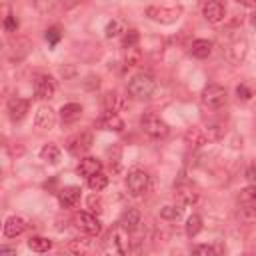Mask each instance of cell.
I'll return each mask as SVG.
<instances>
[{"mask_svg": "<svg viewBox=\"0 0 256 256\" xmlns=\"http://www.w3.org/2000/svg\"><path fill=\"white\" fill-rule=\"evenodd\" d=\"M34 8L40 12V14H50V12H54V8H56V2L54 0H34Z\"/></svg>", "mask_w": 256, "mask_h": 256, "instance_id": "f546056e", "label": "cell"}, {"mask_svg": "<svg viewBox=\"0 0 256 256\" xmlns=\"http://www.w3.org/2000/svg\"><path fill=\"white\" fill-rule=\"evenodd\" d=\"M202 16H204L208 22L218 24V22H222V20L226 18V8H224V4H222L220 0H208V2L204 4V8H202Z\"/></svg>", "mask_w": 256, "mask_h": 256, "instance_id": "30bf717a", "label": "cell"}, {"mask_svg": "<svg viewBox=\"0 0 256 256\" xmlns=\"http://www.w3.org/2000/svg\"><path fill=\"white\" fill-rule=\"evenodd\" d=\"M126 186H128L130 194H134V196L144 194L146 188H148V174L144 170H140V168L130 170L128 176H126Z\"/></svg>", "mask_w": 256, "mask_h": 256, "instance_id": "ba28073f", "label": "cell"}, {"mask_svg": "<svg viewBox=\"0 0 256 256\" xmlns=\"http://www.w3.org/2000/svg\"><path fill=\"white\" fill-rule=\"evenodd\" d=\"M140 124H142V130H144L148 136H152V138H166L168 132H170L168 124H166L156 112H146V114H142Z\"/></svg>", "mask_w": 256, "mask_h": 256, "instance_id": "7a4b0ae2", "label": "cell"}, {"mask_svg": "<svg viewBox=\"0 0 256 256\" xmlns=\"http://www.w3.org/2000/svg\"><path fill=\"white\" fill-rule=\"evenodd\" d=\"M140 60H142V52H140V48H136V46L126 48V54H124V64H126L128 68L138 66V64H140Z\"/></svg>", "mask_w": 256, "mask_h": 256, "instance_id": "83f0119b", "label": "cell"}, {"mask_svg": "<svg viewBox=\"0 0 256 256\" xmlns=\"http://www.w3.org/2000/svg\"><path fill=\"white\" fill-rule=\"evenodd\" d=\"M140 40V34L136 30H126V34L122 36V48H132L136 46Z\"/></svg>", "mask_w": 256, "mask_h": 256, "instance_id": "1f68e13d", "label": "cell"}, {"mask_svg": "<svg viewBox=\"0 0 256 256\" xmlns=\"http://www.w3.org/2000/svg\"><path fill=\"white\" fill-rule=\"evenodd\" d=\"M226 88H222L220 84H208L204 90H202V102L208 106V108H222L226 104Z\"/></svg>", "mask_w": 256, "mask_h": 256, "instance_id": "3957f363", "label": "cell"}, {"mask_svg": "<svg viewBox=\"0 0 256 256\" xmlns=\"http://www.w3.org/2000/svg\"><path fill=\"white\" fill-rule=\"evenodd\" d=\"M74 222H76L78 230H82V232L88 234V236H96V234H100V230H102L100 220L96 218L94 212H78L76 218H74Z\"/></svg>", "mask_w": 256, "mask_h": 256, "instance_id": "8992f818", "label": "cell"}, {"mask_svg": "<svg viewBox=\"0 0 256 256\" xmlns=\"http://www.w3.org/2000/svg\"><path fill=\"white\" fill-rule=\"evenodd\" d=\"M24 230H26V220H24L22 216L12 214V216H8V218L4 220V236H6V238H16V236H20Z\"/></svg>", "mask_w": 256, "mask_h": 256, "instance_id": "5bb4252c", "label": "cell"}, {"mask_svg": "<svg viewBox=\"0 0 256 256\" xmlns=\"http://www.w3.org/2000/svg\"><path fill=\"white\" fill-rule=\"evenodd\" d=\"M102 104H104L106 112H118V110H122V108L126 106L124 96H120V94H118V92H114V90H110V92H106V94H104Z\"/></svg>", "mask_w": 256, "mask_h": 256, "instance_id": "d6986e66", "label": "cell"}, {"mask_svg": "<svg viewBox=\"0 0 256 256\" xmlns=\"http://www.w3.org/2000/svg\"><path fill=\"white\" fill-rule=\"evenodd\" d=\"M6 108H8V114H10V118H12L14 122H18V120H22V118L28 114L30 102H28L26 98H18V96H14V98H10V100H8Z\"/></svg>", "mask_w": 256, "mask_h": 256, "instance_id": "4fadbf2b", "label": "cell"}, {"mask_svg": "<svg viewBox=\"0 0 256 256\" xmlns=\"http://www.w3.org/2000/svg\"><path fill=\"white\" fill-rule=\"evenodd\" d=\"M34 94L40 100L54 98V94H56V82H54V78L48 76V74H38L34 78Z\"/></svg>", "mask_w": 256, "mask_h": 256, "instance_id": "52a82bcc", "label": "cell"}, {"mask_svg": "<svg viewBox=\"0 0 256 256\" xmlns=\"http://www.w3.org/2000/svg\"><path fill=\"white\" fill-rule=\"evenodd\" d=\"M84 86H86L88 90H94V88L100 86V78H98V76H88V78L84 80Z\"/></svg>", "mask_w": 256, "mask_h": 256, "instance_id": "f35d334b", "label": "cell"}, {"mask_svg": "<svg viewBox=\"0 0 256 256\" xmlns=\"http://www.w3.org/2000/svg\"><path fill=\"white\" fill-rule=\"evenodd\" d=\"M246 180L252 182V184H256V162L246 168Z\"/></svg>", "mask_w": 256, "mask_h": 256, "instance_id": "ab89813d", "label": "cell"}, {"mask_svg": "<svg viewBox=\"0 0 256 256\" xmlns=\"http://www.w3.org/2000/svg\"><path fill=\"white\" fill-rule=\"evenodd\" d=\"M180 214H182V208H178V206H162L160 208V218H164V220H176V218H180Z\"/></svg>", "mask_w": 256, "mask_h": 256, "instance_id": "f1b7e54d", "label": "cell"}, {"mask_svg": "<svg viewBox=\"0 0 256 256\" xmlns=\"http://www.w3.org/2000/svg\"><path fill=\"white\" fill-rule=\"evenodd\" d=\"M90 148H92V132H88V130L74 134V136L68 138V142H66V150H68L70 154H74V156H80V154L88 152Z\"/></svg>", "mask_w": 256, "mask_h": 256, "instance_id": "5b68a950", "label": "cell"}, {"mask_svg": "<svg viewBox=\"0 0 256 256\" xmlns=\"http://www.w3.org/2000/svg\"><path fill=\"white\" fill-rule=\"evenodd\" d=\"M80 2H84V0H66V6H68V8H72V6L80 4Z\"/></svg>", "mask_w": 256, "mask_h": 256, "instance_id": "b9f144b4", "label": "cell"}, {"mask_svg": "<svg viewBox=\"0 0 256 256\" xmlns=\"http://www.w3.org/2000/svg\"><path fill=\"white\" fill-rule=\"evenodd\" d=\"M46 40H48L50 46H56L58 40H60V28H56V26L48 28V30H46Z\"/></svg>", "mask_w": 256, "mask_h": 256, "instance_id": "836d02e7", "label": "cell"}, {"mask_svg": "<svg viewBox=\"0 0 256 256\" xmlns=\"http://www.w3.org/2000/svg\"><path fill=\"white\" fill-rule=\"evenodd\" d=\"M238 200L242 206H256V184L242 188L238 194Z\"/></svg>", "mask_w": 256, "mask_h": 256, "instance_id": "484cf974", "label": "cell"}, {"mask_svg": "<svg viewBox=\"0 0 256 256\" xmlns=\"http://www.w3.org/2000/svg\"><path fill=\"white\" fill-rule=\"evenodd\" d=\"M68 248H70V252H76V254H80V252H86V250H88V246H86V244H82V242H78V240H72Z\"/></svg>", "mask_w": 256, "mask_h": 256, "instance_id": "74e56055", "label": "cell"}, {"mask_svg": "<svg viewBox=\"0 0 256 256\" xmlns=\"http://www.w3.org/2000/svg\"><path fill=\"white\" fill-rule=\"evenodd\" d=\"M246 54H248V42H246V38H242V36L234 38V40L226 46V58H228L232 64H242L244 58H246Z\"/></svg>", "mask_w": 256, "mask_h": 256, "instance_id": "9c48e42d", "label": "cell"}, {"mask_svg": "<svg viewBox=\"0 0 256 256\" xmlns=\"http://www.w3.org/2000/svg\"><path fill=\"white\" fill-rule=\"evenodd\" d=\"M98 130H110V132H122L124 130V120L116 112H106L102 118L94 122Z\"/></svg>", "mask_w": 256, "mask_h": 256, "instance_id": "7c38bea8", "label": "cell"}, {"mask_svg": "<svg viewBox=\"0 0 256 256\" xmlns=\"http://www.w3.org/2000/svg\"><path fill=\"white\" fill-rule=\"evenodd\" d=\"M236 94H238V98H242V100H250V98H252V90H250L248 86H244V84H240V86L236 88Z\"/></svg>", "mask_w": 256, "mask_h": 256, "instance_id": "8d00e7d4", "label": "cell"}, {"mask_svg": "<svg viewBox=\"0 0 256 256\" xmlns=\"http://www.w3.org/2000/svg\"><path fill=\"white\" fill-rule=\"evenodd\" d=\"M234 2L240 6H246V8H256V0H234Z\"/></svg>", "mask_w": 256, "mask_h": 256, "instance_id": "60d3db41", "label": "cell"}, {"mask_svg": "<svg viewBox=\"0 0 256 256\" xmlns=\"http://www.w3.org/2000/svg\"><path fill=\"white\" fill-rule=\"evenodd\" d=\"M40 158H42L44 162H48V164H56V162L60 160V148H58L56 144L48 142V144L42 146V150H40Z\"/></svg>", "mask_w": 256, "mask_h": 256, "instance_id": "603a6c76", "label": "cell"}, {"mask_svg": "<svg viewBox=\"0 0 256 256\" xmlns=\"http://www.w3.org/2000/svg\"><path fill=\"white\" fill-rule=\"evenodd\" d=\"M88 186H90L92 192H100V190H104L108 186V176L104 172H98V174L88 178Z\"/></svg>", "mask_w": 256, "mask_h": 256, "instance_id": "4316f807", "label": "cell"}, {"mask_svg": "<svg viewBox=\"0 0 256 256\" xmlns=\"http://www.w3.org/2000/svg\"><path fill=\"white\" fill-rule=\"evenodd\" d=\"M120 32H122L120 20H110V22L106 24V28H104V36H106V38H116Z\"/></svg>", "mask_w": 256, "mask_h": 256, "instance_id": "4dcf8cb0", "label": "cell"}, {"mask_svg": "<svg viewBox=\"0 0 256 256\" xmlns=\"http://www.w3.org/2000/svg\"><path fill=\"white\" fill-rule=\"evenodd\" d=\"M98 172H102V162H100L98 158L86 156V158L80 160V164H78V174H80V176L90 178V176H94V174H98Z\"/></svg>", "mask_w": 256, "mask_h": 256, "instance_id": "e0dca14e", "label": "cell"}, {"mask_svg": "<svg viewBox=\"0 0 256 256\" xmlns=\"http://www.w3.org/2000/svg\"><path fill=\"white\" fill-rule=\"evenodd\" d=\"M190 54L194 56V58H208L210 54H212V42L210 40H206V38H198V40H194L192 44H190Z\"/></svg>", "mask_w": 256, "mask_h": 256, "instance_id": "44dd1931", "label": "cell"}, {"mask_svg": "<svg viewBox=\"0 0 256 256\" xmlns=\"http://www.w3.org/2000/svg\"><path fill=\"white\" fill-rule=\"evenodd\" d=\"M180 8H166V6H148L146 16L160 24H174L180 18Z\"/></svg>", "mask_w": 256, "mask_h": 256, "instance_id": "277c9868", "label": "cell"}, {"mask_svg": "<svg viewBox=\"0 0 256 256\" xmlns=\"http://www.w3.org/2000/svg\"><path fill=\"white\" fill-rule=\"evenodd\" d=\"M8 252H16V250H14V248H6V246L0 248V254H8Z\"/></svg>", "mask_w": 256, "mask_h": 256, "instance_id": "7bdbcfd3", "label": "cell"}, {"mask_svg": "<svg viewBox=\"0 0 256 256\" xmlns=\"http://www.w3.org/2000/svg\"><path fill=\"white\" fill-rule=\"evenodd\" d=\"M56 124V112L50 106H38L36 114H34V126L40 130H50Z\"/></svg>", "mask_w": 256, "mask_h": 256, "instance_id": "8fae6325", "label": "cell"}, {"mask_svg": "<svg viewBox=\"0 0 256 256\" xmlns=\"http://www.w3.org/2000/svg\"><path fill=\"white\" fill-rule=\"evenodd\" d=\"M200 230H202V216L190 214L188 220H186V236H188V238H194Z\"/></svg>", "mask_w": 256, "mask_h": 256, "instance_id": "d4e9b609", "label": "cell"}, {"mask_svg": "<svg viewBox=\"0 0 256 256\" xmlns=\"http://www.w3.org/2000/svg\"><path fill=\"white\" fill-rule=\"evenodd\" d=\"M192 252L194 254H200V256H212V254H216V250L212 246H208V244H198V246L192 248Z\"/></svg>", "mask_w": 256, "mask_h": 256, "instance_id": "e575fe53", "label": "cell"}, {"mask_svg": "<svg viewBox=\"0 0 256 256\" xmlns=\"http://www.w3.org/2000/svg\"><path fill=\"white\" fill-rule=\"evenodd\" d=\"M82 116V106L80 104H76V102H68V104H64L62 108H60V118H62V122H76L78 118Z\"/></svg>", "mask_w": 256, "mask_h": 256, "instance_id": "7402d4cb", "label": "cell"}, {"mask_svg": "<svg viewBox=\"0 0 256 256\" xmlns=\"http://www.w3.org/2000/svg\"><path fill=\"white\" fill-rule=\"evenodd\" d=\"M86 206L90 208V212L100 214V212H102V200H100V196H98V194H90V196L86 198Z\"/></svg>", "mask_w": 256, "mask_h": 256, "instance_id": "d6a6232c", "label": "cell"}, {"mask_svg": "<svg viewBox=\"0 0 256 256\" xmlns=\"http://www.w3.org/2000/svg\"><path fill=\"white\" fill-rule=\"evenodd\" d=\"M198 198H200V194L192 186H178L176 188V200L182 206H192V204L198 202Z\"/></svg>", "mask_w": 256, "mask_h": 256, "instance_id": "ffe728a7", "label": "cell"}, {"mask_svg": "<svg viewBox=\"0 0 256 256\" xmlns=\"http://www.w3.org/2000/svg\"><path fill=\"white\" fill-rule=\"evenodd\" d=\"M250 24H252V26H254V28H256V12H254V14H252V16H250Z\"/></svg>", "mask_w": 256, "mask_h": 256, "instance_id": "ee69618b", "label": "cell"}, {"mask_svg": "<svg viewBox=\"0 0 256 256\" xmlns=\"http://www.w3.org/2000/svg\"><path fill=\"white\" fill-rule=\"evenodd\" d=\"M80 188L78 186H64L60 192H58V202L62 208H72L76 206V202L80 200Z\"/></svg>", "mask_w": 256, "mask_h": 256, "instance_id": "2e32d148", "label": "cell"}, {"mask_svg": "<svg viewBox=\"0 0 256 256\" xmlns=\"http://www.w3.org/2000/svg\"><path fill=\"white\" fill-rule=\"evenodd\" d=\"M208 132L206 130H202V128H190L186 134H184V142H186V146L188 148H192V150H196V148H200V146H204L206 142H208Z\"/></svg>", "mask_w": 256, "mask_h": 256, "instance_id": "9a60e30c", "label": "cell"}, {"mask_svg": "<svg viewBox=\"0 0 256 256\" xmlns=\"http://www.w3.org/2000/svg\"><path fill=\"white\" fill-rule=\"evenodd\" d=\"M28 248L34 252H48L52 248V240H48L44 236H32L28 240Z\"/></svg>", "mask_w": 256, "mask_h": 256, "instance_id": "cb8c5ba5", "label": "cell"}, {"mask_svg": "<svg viewBox=\"0 0 256 256\" xmlns=\"http://www.w3.org/2000/svg\"><path fill=\"white\" fill-rule=\"evenodd\" d=\"M140 210H136V208H128L122 216H120V226L124 228V230H128V232H134L136 228H138V224H140Z\"/></svg>", "mask_w": 256, "mask_h": 256, "instance_id": "ac0fdd59", "label": "cell"}, {"mask_svg": "<svg viewBox=\"0 0 256 256\" xmlns=\"http://www.w3.org/2000/svg\"><path fill=\"white\" fill-rule=\"evenodd\" d=\"M4 30H6V32H16V30H18V20H16V16L8 14V16L4 18Z\"/></svg>", "mask_w": 256, "mask_h": 256, "instance_id": "d590c367", "label": "cell"}, {"mask_svg": "<svg viewBox=\"0 0 256 256\" xmlns=\"http://www.w3.org/2000/svg\"><path fill=\"white\" fill-rule=\"evenodd\" d=\"M128 94L136 100H146L154 94L156 90V80L146 74V72H140V74H134L130 80H128Z\"/></svg>", "mask_w": 256, "mask_h": 256, "instance_id": "6da1fadb", "label": "cell"}]
</instances>
